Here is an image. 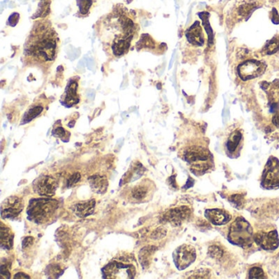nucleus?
Returning <instances> with one entry per match:
<instances>
[{
    "instance_id": "1",
    "label": "nucleus",
    "mask_w": 279,
    "mask_h": 279,
    "mask_svg": "<svg viewBox=\"0 0 279 279\" xmlns=\"http://www.w3.org/2000/svg\"><path fill=\"white\" fill-rule=\"evenodd\" d=\"M140 26L135 12L119 4L97 23V32L103 50L112 59L130 52L139 39Z\"/></svg>"
},
{
    "instance_id": "2",
    "label": "nucleus",
    "mask_w": 279,
    "mask_h": 279,
    "mask_svg": "<svg viewBox=\"0 0 279 279\" xmlns=\"http://www.w3.org/2000/svg\"><path fill=\"white\" fill-rule=\"evenodd\" d=\"M60 38L48 19L34 23L25 40L23 60L25 65L48 70L56 61L60 50Z\"/></svg>"
},
{
    "instance_id": "3",
    "label": "nucleus",
    "mask_w": 279,
    "mask_h": 279,
    "mask_svg": "<svg viewBox=\"0 0 279 279\" xmlns=\"http://www.w3.org/2000/svg\"><path fill=\"white\" fill-rule=\"evenodd\" d=\"M59 209V201L49 198H35L29 202L26 210L29 220L36 224L49 223Z\"/></svg>"
},
{
    "instance_id": "4",
    "label": "nucleus",
    "mask_w": 279,
    "mask_h": 279,
    "mask_svg": "<svg viewBox=\"0 0 279 279\" xmlns=\"http://www.w3.org/2000/svg\"><path fill=\"white\" fill-rule=\"evenodd\" d=\"M263 5V0H238L227 13L225 22L229 28L246 20L251 13Z\"/></svg>"
},
{
    "instance_id": "5",
    "label": "nucleus",
    "mask_w": 279,
    "mask_h": 279,
    "mask_svg": "<svg viewBox=\"0 0 279 279\" xmlns=\"http://www.w3.org/2000/svg\"><path fill=\"white\" fill-rule=\"evenodd\" d=\"M103 278L107 279H135L137 274L135 263L126 257H119L109 262L101 269Z\"/></svg>"
},
{
    "instance_id": "6",
    "label": "nucleus",
    "mask_w": 279,
    "mask_h": 279,
    "mask_svg": "<svg viewBox=\"0 0 279 279\" xmlns=\"http://www.w3.org/2000/svg\"><path fill=\"white\" fill-rule=\"evenodd\" d=\"M253 239L252 226L245 219L238 217L230 225L228 240L238 246H246L250 245Z\"/></svg>"
},
{
    "instance_id": "7",
    "label": "nucleus",
    "mask_w": 279,
    "mask_h": 279,
    "mask_svg": "<svg viewBox=\"0 0 279 279\" xmlns=\"http://www.w3.org/2000/svg\"><path fill=\"white\" fill-rule=\"evenodd\" d=\"M185 42V48L192 53L193 59L199 56L206 48L207 36L198 20L186 31Z\"/></svg>"
},
{
    "instance_id": "8",
    "label": "nucleus",
    "mask_w": 279,
    "mask_h": 279,
    "mask_svg": "<svg viewBox=\"0 0 279 279\" xmlns=\"http://www.w3.org/2000/svg\"><path fill=\"white\" fill-rule=\"evenodd\" d=\"M266 71V64L259 60L249 59L238 67L239 76L242 80H251L262 76Z\"/></svg>"
},
{
    "instance_id": "9",
    "label": "nucleus",
    "mask_w": 279,
    "mask_h": 279,
    "mask_svg": "<svg viewBox=\"0 0 279 279\" xmlns=\"http://www.w3.org/2000/svg\"><path fill=\"white\" fill-rule=\"evenodd\" d=\"M175 266L179 270H183L190 266L197 259V252L194 246L183 244L179 246L173 254Z\"/></svg>"
},
{
    "instance_id": "10",
    "label": "nucleus",
    "mask_w": 279,
    "mask_h": 279,
    "mask_svg": "<svg viewBox=\"0 0 279 279\" xmlns=\"http://www.w3.org/2000/svg\"><path fill=\"white\" fill-rule=\"evenodd\" d=\"M60 101L61 104L66 107H72L79 104L80 101L79 76H74L69 80Z\"/></svg>"
},
{
    "instance_id": "11",
    "label": "nucleus",
    "mask_w": 279,
    "mask_h": 279,
    "mask_svg": "<svg viewBox=\"0 0 279 279\" xmlns=\"http://www.w3.org/2000/svg\"><path fill=\"white\" fill-rule=\"evenodd\" d=\"M59 183L56 179L49 175L40 176L33 183V189L38 195L52 198L55 195Z\"/></svg>"
},
{
    "instance_id": "12",
    "label": "nucleus",
    "mask_w": 279,
    "mask_h": 279,
    "mask_svg": "<svg viewBox=\"0 0 279 279\" xmlns=\"http://www.w3.org/2000/svg\"><path fill=\"white\" fill-rule=\"evenodd\" d=\"M262 184L268 189L279 188V160L275 158H270L263 174Z\"/></svg>"
},
{
    "instance_id": "13",
    "label": "nucleus",
    "mask_w": 279,
    "mask_h": 279,
    "mask_svg": "<svg viewBox=\"0 0 279 279\" xmlns=\"http://www.w3.org/2000/svg\"><path fill=\"white\" fill-rule=\"evenodd\" d=\"M24 209V202L18 196L6 198L1 205V216L3 219H13L20 216Z\"/></svg>"
},
{
    "instance_id": "14",
    "label": "nucleus",
    "mask_w": 279,
    "mask_h": 279,
    "mask_svg": "<svg viewBox=\"0 0 279 279\" xmlns=\"http://www.w3.org/2000/svg\"><path fill=\"white\" fill-rule=\"evenodd\" d=\"M244 145V135L242 130H235L226 140L225 152L230 158H238L241 154Z\"/></svg>"
},
{
    "instance_id": "15",
    "label": "nucleus",
    "mask_w": 279,
    "mask_h": 279,
    "mask_svg": "<svg viewBox=\"0 0 279 279\" xmlns=\"http://www.w3.org/2000/svg\"><path fill=\"white\" fill-rule=\"evenodd\" d=\"M254 240L266 251H274L279 246V234L275 229L273 231L258 233L254 236Z\"/></svg>"
},
{
    "instance_id": "16",
    "label": "nucleus",
    "mask_w": 279,
    "mask_h": 279,
    "mask_svg": "<svg viewBox=\"0 0 279 279\" xmlns=\"http://www.w3.org/2000/svg\"><path fill=\"white\" fill-rule=\"evenodd\" d=\"M205 216L214 225H224L232 219L231 214L223 209H207Z\"/></svg>"
},
{
    "instance_id": "17",
    "label": "nucleus",
    "mask_w": 279,
    "mask_h": 279,
    "mask_svg": "<svg viewBox=\"0 0 279 279\" xmlns=\"http://www.w3.org/2000/svg\"><path fill=\"white\" fill-rule=\"evenodd\" d=\"M145 171V168L142 166L141 163H135L132 166H130V170H128L122 177L120 180V185L130 183L133 181L136 180L139 178L141 177Z\"/></svg>"
},
{
    "instance_id": "18",
    "label": "nucleus",
    "mask_w": 279,
    "mask_h": 279,
    "mask_svg": "<svg viewBox=\"0 0 279 279\" xmlns=\"http://www.w3.org/2000/svg\"><path fill=\"white\" fill-rule=\"evenodd\" d=\"M95 205H96V201H95L94 199L87 200V201H84V202L77 203L74 206V213L76 214L78 217H80V218L88 217V216L94 213Z\"/></svg>"
},
{
    "instance_id": "19",
    "label": "nucleus",
    "mask_w": 279,
    "mask_h": 279,
    "mask_svg": "<svg viewBox=\"0 0 279 279\" xmlns=\"http://www.w3.org/2000/svg\"><path fill=\"white\" fill-rule=\"evenodd\" d=\"M89 185L94 193L103 194L106 193L108 187V181L107 178L100 175H94L89 178Z\"/></svg>"
},
{
    "instance_id": "20",
    "label": "nucleus",
    "mask_w": 279,
    "mask_h": 279,
    "mask_svg": "<svg viewBox=\"0 0 279 279\" xmlns=\"http://www.w3.org/2000/svg\"><path fill=\"white\" fill-rule=\"evenodd\" d=\"M44 109H45V107L43 106V103L37 102V103L31 105V107H29L27 111L23 115L20 124H28L30 122L32 121L33 120L41 116Z\"/></svg>"
},
{
    "instance_id": "21",
    "label": "nucleus",
    "mask_w": 279,
    "mask_h": 279,
    "mask_svg": "<svg viewBox=\"0 0 279 279\" xmlns=\"http://www.w3.org/2000/svg\"><path fill=\"white\" fill-rule=\"evenodd\" d=\"M151 183H147V181H143L137 186H135L131 191V197L138 201L144 200L151 193Z\"/></svg>"
},
{
    "instance_id": "22",
    "label": "nucleus",
    "mask_w": 279,
    "mask_h": 279,
    "mask_svg": "<svg viewBox=\"0 0 279 279\" xmlns=\"http://www.w3.org/2000/svg\"><path fill=\"white\" fill-rule=\"evenodd\" d=\"M14 234L10 228L1 223V248L12 250L13 246Z\"/></svg>"
},
{
    "instance_id": "23",
    "label": "nucleus",
    "mask_w": 279,
    "mask_h": 279,
    "mask_svg": "<svg viewBox=\"0 0 279 279\" xmlns=\"http://www.w3.org/2000/svg\"><path fill=\"white\" fill-rule=\"evenodd\" d=\"M188 210L186 207L172 209L165 214L164 219L173 223H180L188 216Z\"/></svg>"
},
{
    "instance_id": "24",
    "label": "nucleus",
    "mask_w": 279,
    "mask_h": 279,
    "mask_svg": "<svg viewBox=\"0 0 279 279\" xmlns=\"http://www.w3.org/2000/svg\"><path fill=\"white\" fill-rule=\"evenodd\" d=\"M154 252L153 247H145L142 248L140 252L139 259H140V264L143 269H146L149 266L150 262L152 259V254Z\"/></svg>"
},
{
    "instance_id": "25",
    "label": "nucleus",
    "mask_w": 279,
    "mask_h": 279,
    "mask_svg": "<svg viewBox=\"0 0 279 279\" xmlns=\"http://www.w3.org/2000/svg\"><path fill=\"white\" fill-rule=\"evenodd\" d=\"M52 135L55 138L60 139L64 142H69L71 138V133L65 130L61 125L54 127V130L52 131Z\"/></svg>"
},
{
    "instance_id": "26",
    "label": "nucleus",
    "mask_w": 279,
    "mask_h": 279,
    "mask_svg": "<svg viewBox=\"0 0 279 279\" xmlns=\"http://www.w3.org/2000/svg\"><path fill=\"white\" fill-rule=\"evenodd\" d=\"M76 1H77V6L79 8L80 16L85 17L88 15L92 6L94 4V0H76Z\"/></svg>"
},
{
    "instance_id": "27",
    "label": "nucleus",
    "mask_w": 279,
    "mask_h": 279,
    "mask_svg": "<svg viewBox=\"0 0 279 279\" xmlns=\"http://www.w3.org/2000/svg\"><path fill=\"white\" fill-rule=\"evenodd\" d=\"M249 279H265L264 270L259 267H253L250 269L248 273Z\"/></svg>"
},
{
    "instance_id": "28",
    "label": "nucleus",
    "mask_w": 279,
    "mask_h": 279,
    "mask_svg": "<svg viewBox=\"0 0 279 279\" xmlns=\"http://www.w3.org/2000/svg\"><path fill=\"white\" fill-rule=\"evenodd\" d=\"M80 180V174L75 173L74 175H71V177H69L66 184L68 187H72V186L76 185V183H78Z\"/></svg>"
},
{
    "instance_id": "29",
    "label": "nucleus",
    "mask_w": 279,
    "mask_h": 279,
    "mask_svg": "<svg viewBox=\"0 0 279 279\" xmlns=\"http://www.w3.org/2000/svg\"><path fill=\"white\" fill-rule=\"evenodd\" d=\"M278 50H279V43H278V42L277 41H273L272 42L271 41L267 46L265 53L267 54H272L276 53Z\"/></svg>"
},
{
    "instance_id": "30",
    "label": "nucleus",
    "mask_w": 279,
    "mask_h": 279,
    "mask_svg": "<svg viewBox=\"0 0 279 279\" xmlns=\"http://www.w3.org/2000/svg\"><path fill=\"white\" fill-rule=\"evenodd\" d=\"M19 19H20V15L18 13H13L8 19V25H11V26H15L19 21Z\"/></svg>"
},
{
    "instance_id": "31",
    "label": "nucleus",
    "mask_w": 279,
    "mask_h": 279,
    "mask_svg": "<svg viewBox=\"0 0 279 279\" xmlns=\"http://www.w3.org/2000/svg\"><path fill=\"white\" fill-rule=\"evenodd\" d=\"M0 275L2 279H10V273L8 271L7 265L2 264L0 267Z\"/></svg>"
},
{
    "instance_id": "32",
    "label": "nucleus",
    "mask_w": 279,
    "mask_h": 279,
    "mask_svg": "<svg viewBox=\"0 0 279 279\" xmlns=\"http://www.w3.org/2000/svg\"><path fill=\"white\" fill-rule=\"evenodd\" d=\"M34 239L32 237H27L25 238L22 241L23 248H27L29 246H31L33 244Z\"/></svg>"
},
{
    "instance_id": "33",
    "label": "nucleus",
    "mask_w": 279,
    "mask_h": 279,
    "mask_svg": "<svg viewBox=\"0 0 279 279\" xmlns=\"http://www.w3.org/2000/svg\"><path fill=\"white\" fill-rule=\"evenodd\" d=\"M14 279H30V277L27 274H24V273H18L14 276Z\"/></svg>"
}]
</instances>
